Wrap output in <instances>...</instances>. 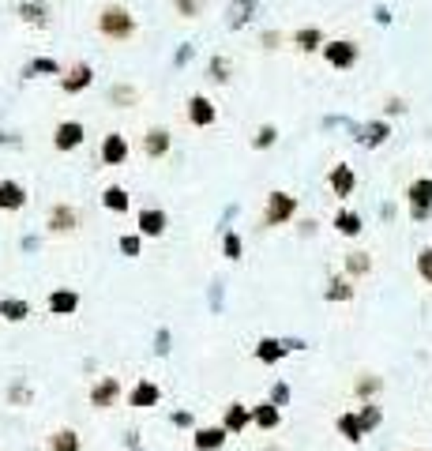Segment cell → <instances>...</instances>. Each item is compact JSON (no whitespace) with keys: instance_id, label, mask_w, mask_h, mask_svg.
Listing matches in <instances>:
<instances>
[{"instance_id":"cell-1","label":"cell","mask_w":432,"mask_h":451,"mask_svg":"<svg viewBox=\"0 0 432 451\" xmlns=\"http://www.w3.org/2000/svg\"><path fill=\"white\" fill-rule=\"evenodd\" d=\"M98 30L106 34V38H113V41H128L135 34V19H132V12H128L124 4H106L98 12Z\"/></svg>"},{"instance_id":"cell-2","label":"cell","mask_w":432,"mask_h":451,"mask_svg":"<svg viewBox=\"0 0 432 451\" xmlns=\"http://www.w3.org/2000/svg\"><path fill=\"white\" fill-rule=\"evenodd\" d=\"M406 200H410L413 222H425V218L432 215V177H417V181H410Z\"/></svg>"},{"instance_id":"cell-3","label":"cell","mask_w":432,"mask_h":451,"mask_svg":"<svg viewBox=\"0 0 432 451\" xmlns=\"http://www.w3.org/2000/svg\"><path fill=\"white\" fill-rule=\"evenodd\" d=\"M357 57H361V49H357V41H350V38H335L323 46V61L331 68H353Z\"/></svg>"},{"instance_id":"cell-4","label":"cell","mask_w":432,"mask_h":451,"mask_svg":"<svg viewBox=\"0 0 432 451\" xmlns=\"http://www.w3.org/2000/svg\"><path fill=\"white\" fill-rule=\"evenodd\" d=\"M293 211H297V200L290 192H271L263 211V226H282L286 218H293Z\"/></svg>"},{"instance_id":"cell-5","label":"cell","mask_w":432,"mask_h":451,"mask_svg":"<svg viewBox=\"0 0 432 451\" xmlns=\"http://www.w3.org/2000/svg\"><path fill=\"white\" fill-rule=\"evenodd\" d=\"M83 124L79 121H60L57 124V132H53V147L57 151H75V147H83Z\"/></svg>"},{"instance_id":"cell-6","label":"cell","mask_w":432,"mask_h":451,"mask_svg":"<svg viewBox=\"0 0 432 451\" xmlns=\"http://www.w3.org/2000/svg\"><path fill=\"white\" fill-rule=\"evenodd\" d=\"M75 226H79V215H75V207H68V203H57V207H49V233H72Z\"/></svg>"},{"instance_id":"cell-7","label":"cell","mask_w":432,"mask_h":451,"mask_svg":"<svg viewBox=\"0 0 432 451\" xmlns=\"http://www.w3.org/2000/svg\"><path fill=\"white\" fill-rule=\"evenodd\" d=\"M91 79H94L91 64H72V68H64V75H60V87H64L68 95H79L83 87H91Z\"/></svg>"},{"instance_id":"cell-8","label":"cell","mask_w":432,"mask_h":451,"mask_svg":"<svg viewBox=\"0 0 432 451\" xmlns=\"http://www.w3.org/2000/svg\"><path fill=\"white\" fill-rule=\"evenodd\" d=\"M188 121H192L196 128L214 124V102L203 98V95H192V98H188Z\"/></svg>"},{"instance_id":"cell-9","label":"cell","mask_w":432,"mask_h":451,"mask_svg":"<svg viewBox=\"0 0 432 451\" xmlns=\"http://www.w3.org/2000/svg\"><path fill=\"white\" fill-rule=\"evenodd\" d=\"M173 147V135L166 128H151L143 135V155L147 158H166V151Z\"/></svg>"},{"instance_id":"cell-10","label":"cell","mask_w":432,"mask_h":451,"mask_svg":"<svg viewBox=\"0 0 432 451\" xmlns=\"http://www.w3.org/2000/svg\"><path fill=\"white\" fill-rule=\"evenodd\" d=\"M124 158H128L124 135H120V132H109L106 140H102V162H106V166H120Z\"/></svg>"},{"instance_id":"cell-11","label":"cell","mask_w":432,"mask_h":451,"mask_svg":"<svg viewBox=\"0 0 432 451\" xmlns=\"http://www.w3.org/2000/svg\"><path fill=\"white\" fill-rule=\"evenodd\" d=\"M327 181H331V192L339 195V200H346V195L357 189V177H353V169L346 166V162H339V166L331 169V177H327Z\"/></svg>"},{"instance_id":"cell-12","label":"cell","mask_w":432,"mask_h":451,"mask_svg":"<svg viewBox=\"0 0 432 451\" xmlns=\"http://www.w3.org/2000/svg\"><path fill=\"white\" fill-rule=\"evenodd\" d=\"M27 203V189L19 181H0V211H19Z\"/></svg>"},{"instance_id":"cell-13","label":"cell","mask_w":432,"mask_h":451,"mask_svg":"<svg viewBox=\"0 0 432 451\" xmlns=\"http://www.w3.org/2000/svg\"><path fill=\"white\" fill-rule=\"evenodd\" d=\"M162 233H166V211H143L140 237H162Z\"/></svg>"},{"instance_id":"cell-14","label":"cell","mask_w":432,"mask_h":451,"mask_svg":"<svg viewBox=\"0 0 432 451\" xmlns=\"http://www.w3.org/2000/svg\"><path fill=\"white\" fill-rule=\"evenodd\" d=\"M387 135H391V128H387L384 121H373V124H361V128H357V143H365V147H379Z\"/></svg>"},{"instance_id":"cell-15","label":"cell","mask_w":432,"mask_h":451,"mask_svg":"<svg viewBox=\"0 0 432 451\" xmlns=\"http://www.w3.org/2000/svg\"><path fill=\"white\" fill-rule=\"evenodd\" d=\"M293 46H297V49H305V53H316V49H323L327 41H323V30L305 27V30H297V34H293Z\"/></svg>"},{"instance_id":"cell-16","label":"cell","mask_w":432,"mask_h":451,"mask_svg":"<svg viewBox=\"0 0 432 451\" xmlns=\"http://www.w3.org/2000/svg\"><path fill=\"white\" fill-rule=\"evenodd\" d=\"M117 391H120V384H117L113 376H106V380H98V387L91 391V403L94 406H109L117 399Z\"/></svg>"},{"instance_id":"cell-17","label":"cell","mask_w":432,"mask_h":451,"mask_svg":"<svg viewBox=\"0 0 432 451\" xmlns=\"http://www.w3.org/2000/svg\"><path fill=\"white\" fill-rule=\"evenodd\" d=\"M339 432H342L346 440H350V444H357L361 432H365V425H361V414H342V418H339Z\"/></svg>"},{"instance_id":"cell-18","label":"cell","mask_w":432,"mask_h":451,"mask_svg":"<svg viewBox=\"0 0 432 451\" xmlns=\"http://www.w3.org/2000/svg\"><path fill=\"white\" fill-rule=\"evenodd\" d=\"M335 229H339L342 237H357L361 233V215H353V211H339V215H335Z\"/></svg>"},{"instance_id":"cell-19","label":"cell","mask_w":432,"mask_h":451,"mask_svg":"<svg viewBox=\"0 0 432 451\" xmlns=\"http://www.w3.org/2000/svg\"><path fill=\"white\" fill-rule=\"evenodd\" d=\"M102 203H106L109 211H128V192L120 189V184H109V189L102 192Z\"/></svg>"},{"instance_id":"cell-20","label":"cell","mask_w":432,"mask_h":451,"mask_svg":"<svg viewBox=\"0 0 432 451\" xmlns=\"http://www.w3.org/2000/svg\"><path fill=\"white\" fill-rule=\"evenodd\" d=\"M346 271H350V275H368V271H373L368 252H350V256H346Z\"/></svg>"},{"instance_id":"cell-21","label":"cell","mask_w":432,"mask_h":451,"mask_svg":"<svg viewBox=\"0 0 432 451\" xmlns=\"http://www.w3.org/2000/svg\"><path fill=\"white\" fill-rule=\"evenodd\" d=\"M75 305H79V297L68 294V290H60V294L49 297V309H53V312H75Z\"/></svg>"},{"instance_id":"cell-22","label":"cell","mask_w":432,"mask_h":451,"mask_svg":"<svg viewBox=\"0 0 432 451\" xmlns=\"http://www.w3.org/2000/svg\"><path fill=\"white\" fill-rule=\"evenodd\" d=\"M27 312H30L27 301H0V316L4 320H23Z\"/></svg>"},{"instance_id":"cell-23","label":"cell","mask_w":432,"mask_h":451,"mask_svg":"<svg viewBox=\"0 0 432 451\" xmlns=\"http://www.w3.org/2000/svg\"><path fill=\"white\" fill-rule=\"evenodd\" d=\"M282 354H286V346H282V343H274V338H267V343H259V350H256V357H259V361H279Z\"/></svg>"},{"instance_id":"cell-24","label":"cell","mask_w":432,"mask_h":451,"mask_svg":"<svg viewBox=\"0 0 432 451\" xmlns=\"http://www.w3.org/2000/svg\"><path fill=\"white\" fill-rule=\"evenodd\" d=\"M154 399H158V387H154V384H140L132 391V406H151Z\"/></svg>"},{"instance_id":"cell-25","label":"cell","mask_w":432,"mask_h":451,"mask_svg":"<svg viewBox=\"0 0 432 451\" xmlns=\"http://www.w3.org/2000/svg\"><path fill=\"white\" fill-rule=\"evenodd\" d=\"M350 297H353V286L346 278H335L331 290H327V301H350Z\"/></svg>"},{"instance_id":"cell-26","label":"cell","mask_w":432,"mask_h":451,"mask_svg":"<svg viewBox=\"0 0 432 451\" xmlns=\"http://www.w3.org/2000/svg\"><path fill=\"white\" fill-rule=\"evenodd\" d=\"M256 421L263 425V429H271V425H279V410H274L271 403H263V406L256 410Z\"/></svg>"},{"instance_id":"cell-27","label":"cell","mask_w":432,"mask_h":451,"mask_svg":"<svg viewBox=\"0 0 432 451\" xmlns=\"http://www.w3.org/2000/svg\"><path fill=\"white\" fill-rule=\"evenodd\" d=\"M417 275L425 278V282H432V249H421V256H417Z\"/></svg>"},{"instance_id":"cell-28","label":"cell","mask_w":432,"mask_h":451,"mask_svg":"<svg viewBox=\"0 0 432 451\" xmlns=\"http://www.w3.org/2000/svg\"><path fill=\"white\" fill-rule=\"evenodd\" d=\"M173 4H177V12H180V15H188V19L203 12V0H173Z\"/></svg>"},{"instance_id":"cell-29","label":"cell","mask_w":432,"mask_h":451,"mask_svg":"<svg viewBox=\"0 0 432 451\" xmlns=\"http://www.w3.org/2000/svg\"><path fill=\"white\" fill-rule=\"evenodd\" d=\"M49 448H53V451H75V436H72V432H57Z\"/></svg>"},{"instance_id":"cell-30","label":"cell","mask_w":432,"mask_h":451,"mask_svg":"<svg viewBox=\"0 0 432 451\" xmlns=\"http://www.w3.org/2000/svg\"><path fill=\"white\" fill-rule=\"evenodd\" d=\"M274 135H279V132H274L271 124H263V128L256 132V140H252V143H256V147H271V143H274Z\"/></svg>"},{"instance_id":"cell-31","label":"cell","mask_w":432,"mask_h":451,"mask_svg":"<svg viewBox=\"0 0 432 451\" xmlns=\"http://www.w3.org/2000/svg\"><path fill=\"white\" fill-rule=\"evenodd\" d=\"M245 418H248V414L241 410L237 403H233V406H229V414H226V425H229V429H241V425H245Z\"/></svg>"},{"instance_id":"cell-32","label":"cell","mask_w":432,"mask_h":451,"mask_svg":"<svg viewBox=\"0 0 432 451\" xmlns=\"http://www.w3.org/2000/svg\"><path fill=\"white\" fill-rule=\"evenodd\" d=\"M222 249H226V256H229V260H237V256H241V237H237V233H226Z\"/></svg>"},{"instance_id":"cell-33","label":"cell","mask_w":432,"mask_h":451,"mask_svg":"<svg viewBox=\"0 0 432 451\" xmlns=\"http://www.w3.org/2000/svg\"><path fill=\"white\" fill-rule=\"evenodd\" d=\"M200 448H218L222 444V432L218 429H211V432H200V440H196Z\"/></svg>"},{"instance_id":"cell-34","label":"cell","mask_w":432,"mask_h":451,"mask_svg":"<svg viewBox=\"0 0 432 451\" xmlns=\"http://www.w3.org/2000/svg\"><path fill=\"white\" fill-rule=\"evenodd\" d=\"M30 68H34V72H53V75H64V72H60V64H57V61H34Z\"/></svg>"},{"instance_id":"cell-35","label":"cell","mask_w":432,"mask_h":451,"mask_svg":"<svg viewBox=\"0 0 432 451\" xmlns=\"http://www.w3.org/2000/svg\"><path fill=\"white\" fill-rule=\"evenodd\" d=\"M120 252H124V256H135V252H140V237H124V241H120Z\"/></svg>"},{"instance_id":"cell-36","label":"cell","mask_w":432,"mask_h":451,"mask_svg":"<svg viewBox=\"0 0 432 451\" xmlns=\"http://www.w3.org/2000/svg\"><path fill=\"white\" fill-rule=\"evenodd\" d=\"M376 421H379V410H376V406H365V414H361V425H365V429H373Z\"/></svg>"},{"instance_id":"cell-37","label":"cell","mask_w":432,"mask_h":451,"mask_svg":"<svg viewBox=\"0 0 432 451\" xmlns=\"http://www.w3.org/2000/svg\"><path fill=\"white\" fill-rule=\"evenodd\" d=\"M376 387H379V380H373V376L357 380V391H376Z\"/></svg>"},{"instance_id":"cell-38","label":"cell","mask_w":432,"mask_h":451,"mask_svg":"<svg viewBox=\"0 0 432 451\" xmlns=\"http://www.w3.org/2000/svg\"><path fill=\"white\" fill-rule=\"evenodd\" d=\"M406 451H421V448H406Z\"/></svg>"}]
</instances>
